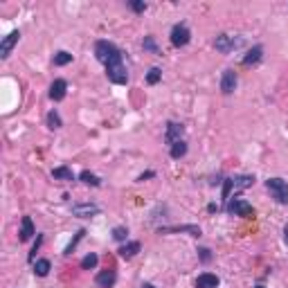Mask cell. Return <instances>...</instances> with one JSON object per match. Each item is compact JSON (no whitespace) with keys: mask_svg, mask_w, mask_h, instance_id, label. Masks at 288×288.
I'll return each mask as SVG.
<instances>
[{"mask_svg":"<svg viewBox=\"0 0 288 288\" xmlns=\"http://www.w3.org/2000/svg\"><path fill=\"white\" fill-rule=\"evenodd\" d=\"M104 65H106V77L111 79L113 83L124 86V83L128 81V70H126V63H124V57H122V52H119V50L113 54V57Z\"/></svg>","mask_w":288,"mask_h":288,"instance_id":"6da1fadb","label":"cell"},{"mask_svg":"<svg viewBox=\"0 0 288 288\" xmlns=\"http://www.w3.org/2000/svg\"><path fill=\"white\" fill-rule=\"evenodd\" d=\"M254 185V176H232L228 180H223V203L230 200V194L234 189H248Z\"/></svg>","mask_w":288,"mask_h":288,"instance_id":"7a4b0ae2","label":"cell"},{"mask_svg":"<svg viewBox=\"0 0 288 288\" xmlns=\"http://www.w3.org/2000/svg\"><path fill=\"white\" fill-rule=\"evenodd\" d=\"M266 189L270 191L279 205H288V182L284 178H268L266 180Z\"/></svg>","mask_w":288,"mask_h":288,"instance_id":"3957f363","label":"cell"},{"mask_svg":"<svg viewBox=\"0 0 288 288\" xmlns=\"http://www.w3.org/2000/svg\"><path fill=\"white\" fill-rule=\"evenodd\" d=\"M243 45V36H230V34H219L214 39V48L219 50L221 54H230L239 50Z\"/></svg>","mask_w":288,"mask_h":288,"instance_id":"277c9868","label":"cell"},{"mask_svg":"<svg viewBox=\"0 0 288 288\" xmlns=\"http://www.w3.org/2000/svg\"><path fill=\"white\" fill-rule=\"evenodd\" d=\"M225 210H228V214H232V216H243V219L254 216V207L243 198H230L228 203H225Z\"/></svg>","mask_w":288,"mask_h":288,"instance_id":"5b68a950","label":"cell"},{"mask_svg":"<svg viewBox=\"0 0 288 288\" xmlns=\"http://www.w3.org/2000/svg\"><path fill=\"white\" fill-rule=\"evenodd\" d=\"M189 41H191V32L185 23H178L171 27V43L176 45V48H185Z\"/></svg>","mask_w":288,"mask_h":288,"instance_id":"8992f818","label":"cell"},{"mask_svg":"<svg viewBox=\"0 0 288 288\" xmlns=\"http://www.w3.org/2000/svg\"><path fill=\"white\" fill-rule=\"evenodd\" d=\"M102 212V207L97 203H77L72 205V216H79V219H90V216H97Z\"/></svg>","mask_w":288,"mask_h":288,"instance_id":"52a82bcc","label":"cell"},{"mask_svg":"<svg viewBox=\"0 0 288 288\" xmlns=\"http://www.w3.org/2000/svg\"><path fill=\"white\" fill-rule=\"evenodd\" d=\"M20 41V32L18 30H14V32H9V34L2 39V43H0V59L5 61V59H9V54H11V50H14V45Z\"/></svg>","mask_w":288,"mask_h":288,"instance_id":"ba28073f","label":"cell"},{"mask_svg":"<svg viewBox=\"0 0 288 288\" xmlns=\"http://www.w3.org/2000/svg\"><path fill=\"white\" fill-rule=\"evenodd\" d=\"M115 52H117V48H115L111 41H97V43H95V57H97V61H102V63H106Z\"/></svg>","mask_w":288,"mask_h":288,"instance_id":"9c48e42d","label":"cell"},{"mask_svg":"<svg viewBox=\"0 0 288 288\" xmlns=\"http://www.w3.org/2000/svg\"><path fill=\"white\" fill-rule=\"evenodd\" d=\"M236 90V72L232 68H228L221 77V93L223 95H232Z\"/></svg>","mask_w":288,"mask_h":288,"instance_id":"30bf717a","label":"cell"},{"mask_svg":"<svg viewBox=\"0 0 288 288\" xmlns=\"http://www.w3.org/2000/svg\"><path fill=\"white\" fill-rule=\"evenodd\" d=\"M182 133H185V126H182V124H178V122H169V124H167L165 142L171 147V144H176V142H180V140H182Z\"/></svg>","mask_w":288,"mask_h":288,"instance_id":"8fae6325","label":"cell"},{"mask_svg":"<svg viewBox=\"0 0 288 288\" xmlns=\"http://www.w3.org/2000/svg\"><path fill=\"white\" fill-rule=\"evenodd\" d=\"M65 93H68V81L65 79H54V83L50 86V99L61 102V99H65Z\"/></svg>","mask_w":288,"mask_h":288,"instance_id":"7c38bea8","label":"cell"},{"mask_svg":"<svg viewBox=\"0 0 288 288\" xmlns=\"http://www.w3.org/2000/svg\"><path fill=\"white\" fill-rule=\"evenodd\" d=\"M115 282H117L115 270H102V273L95 277V286H97V288H113V286H115Z\"/></svg>","mask_w":288,"mask_h":288,"instance_id":"4fadbf2b","label":"cell"},{"mask_svg":"<svg viewBox=\"0 0 288 288\" xmlns=\"http://www.w3.org/2000/svg\"><path fill=\"white\" fill-rule=\"evenodd\" d=\"M219 284H221V279L216 277V275H212V273H203V275H198V277H196L194 286H196V288H216Z\"/></svg>","mask_w":288,"mask_h":288,"instance_id":"5bb4252c","label":"cell"},{"mask_svg":"<svg viewBox=\"0 0 288 288\" xmlns=\"http://www.w3.org/2000/svg\"><path fill=\"white\" fill-rule=\"evenodd\" d=\"M18 234H20V241H23V243H25V241H30L32 236L36 234L34 223H32L30 216H23V221H20V232H18Z\"/></svg>","mask_w":288,"mask_h":288,"instance_id":"9a60e30c","label":"cell"},{"mask_svg":"<svg viewBox=\"0 0 288 288\" xmlns=\"http://www.w3.org/2000/svg\"><path fill=\"white\" fill-rule=\"evenodd\" d=\"M261 57H264V48H261V45H254V48L243 57V61H241V63H243L245 68H248V65L259 63V61H261Z\"/></svg>","mask_w":288,"mask_h":288,"instance_id":"2e32d148","label":"cell"},{"mask_svg":"<svg viewBox=\"0 0 288 288\" xmlns=\"http://www.w3.org/2000/svg\"><path fill=\"white\" fill-rule=\"evenodd\" d=\"M140 250H142L140 241H131V243L122 245V248H119L117 252H119V257H122V259H133L137 252H140Z\"/></svg>","mask_w":288,"mask_h":288,"instance_id":"e0dca14e","label":"cell"},{"mask_svg":"<svg viewBox=\"0 0 288 288\" xmlns=\"http://www.w3.org/2000/svg\"><path fill=\"white\" fill-rule=\"evenodd\" d=\"M52 178L54 180H74V173H72V169L70 167H57V169L52 171Z\"/></svg>","mask_w":288,"mask_h":288,"instance_id":"ac0fdd59","label":"cell"},{"mask_svg":"<svg viewBox=\"0 0 288 288\" xmlns=\"http://www.w3.org/2000/svg\"><path fill=\"white\" fill-rule=\"evenodd\" d=\"M50 270H52L50 259H39V261L34 264V275H36V277H48Z\"/></svg>","mask_w":288,"mask_h":288,"instance_id":"d6986e66","label":"cell"},{"mask_svg":"<svg viewBox=\"0 0 288 288\" xmlns=\"http://www.w3.org/2000/svg\"><path fill=\"white\" fill-rule=\"evenodd\" d=\"M169 153H171V158H173V160H180V158L187 153V142L180 140V142H176V144H171V151Z\"/></svg>","mask_w":288,"mask_h":288,"instance_id":"ffe728a7","label":"cell"},{"mask_svg":"<svg viewBox=\"0 0 288 288\" xmlns=\"http://www.w3.org/2000/svg\"><path fill=\"white\" fill-rule=\"evenodd\" d=\"M160 232H191V236H200V228H196V225H180V228H162Z\"/></svg>","mask_w":288,"mask_h":288,"instance_id":"44dd1931","label":"cell"},{"mask_svg":"<svg viewBox=\"0 0 288 288\" xmlns=\"http://www.w3.org/2000/svg\"><path fill=\"white\" fill-rule=\"evenodd\" d=\"M52 63H54V65H68V63H72V54L65 52V50H61V52L54 54Z\"/></svg>","mask_w":288,"mask_h":288,"instance_id":"7402d4cb","label":"cell"},{"mask_svg":"<svg viewBox=\"0 0 288 288\" xmlns=\"http://www.w3.org/2000/svg\"><path fill=\"white\" fill-rule=\"evenodd\" d=\"M45 122H48V126L52 128V131H54V128H61V126H63V122H61V115L57 111H50L48 117H45Z\"/></svg>","mask_w":288,"mask_h":288,"instance_id":"603a6c76","label":"cell"},{"mask_svg":"<svg viewBox=\"0 0 288 288\" xmlns=\"http://www.w3.org/2000/svg\"><path fill=\"white\" fill-rule=\"evenodd\" d=\"M97 261H99V257H97V254H95V252H88V254H86V257L81 259V264H79V266H81L83 270H93L95 266H97Z\"/></svg>","mask_w":288,"mask_h":288,"instance_id":"cb8c5ba5","label":"cell"},{"mask_svg":"<svg viewBox=\"0 0 288 288\" xmlns=\"http://www.w3.org/2000/svg\"><path fill=\"white\" fill-rule=\"evenodd\" d=\"M79 178H81L86 185H90V187H99V185H102V180H99L95 173H90V171H81V173H79Z\"/></svg>","mask_w":288,"mask_h":288,"instance_id":"d4e9b609","label":"cell"},{"mask_svg":"<svg viewBox=\"0 0 288 288\" xmlns=\"http://www.w3.org/2000/svg\"><path fill=\"white\" fill-rule=\"evenodd\" d=\"M142 45H144V50H149L151 54H160V48H158V43H156V39H153V36H144Z\"/></svg>","mask_w":288,"mask_h":288,"instance_id":"484cf974","label":"cell"},{"mask_svg":"<svg viewBox=\"0 0 288 288\" xmlns=\"http://www.w3.org/2000/svg\"><path fill=\"white\" fill-rule=\"evenodd\" d=\"M160 79H162V70L160 68H151V70H149V74H147V83H149V86H156Z\"/></svg>","mask_w":288,"mask_h":288,"instance_id":"4316f807","label":"cell"},{"mask_svg":"<svg viewBox=\"0 0 288 288\" xmlns=\"http://www.w3.org/2000/svg\"><path fill=\"white\" fill-rule=\"evenodd\" d=\"M83 234H86V230H79V232H77V236H74V239L70 241V245H68V248H65V252H63V254H72V250L77 248V243L83 239Z\"/></svg>","mask_w":288,"mask_h":288,"instance_id":"83f0119b","label":"cell"},{"mask_svg":"<svg viewBox=\"0 0 288 288\" xmlns=\"http://www.w3.org/2000/svg\"><path fill=\"white\" fill-rule=\"evenodd\" d=\"M126 236H128V230H126V228H122V225L113 230V239H115V241H124Z\"/></svg>","mask_w":288,"mask_h":288,"instance_id":"f1b7e54d","label":"cell"},{"mask_svg":"<svg viewBox=\"0 0 288 288\" xmlns=\"http://www.w3.org/2000/svg\"><path fill=\"white\" fill-rule=\"evenodd\" d=\"M131 5L133 11H137V14H142V11L147 9V2H142V0H133V2H128Z\"/></svg>","mask_w":288,"mask_h":288,"instance_id":"f546056e","label":"cell"},{"mask_svg":"<svg viewBox=\"0 0 288 288\" xmlns=\"http://www.w3.org/2000/svg\"><path fill=\"white\" fill-rule=\"evenodd\" d=\"M198 254H200V259H203L205 264H207V261H210V259H212V254H210V248H200V250H198Z\"/></svg>","mask_w":288,"mask_h":288,"instance_id":"4dcf8cb0","label":"cell"},{"mask_svg":"<svg viewBox=\"0 0 288 288\" xmlns=\"http://www.w3.org/2000/svg\"><path fill=\"white\" fill-rule=\"evenodd\" d=\"M41 241H43V236H36V243H34V248H32V252H30V261H34V254H36V250H39V245H41Z\"/></svg>","mask_w":288,"mask_h":288,"instance_id":"1f68e13d","label":"cell"},{"mask_svg":"<svg viewBox=\"0 0 288 288\" xmlns=\"http://www.w3.org/2000/svg\"><path fill=\"white\" fill-rule=\"evenodd\" d=\"M153 176H156L153 171H147V173H142V176L137 178V180H140V182H144V180H147V178H153Z\"/></svg>","mask_w":288,"mask_h":288,"instance_id":"d6a6232c","label":"cell"},{"mask_svg":"<svg viewBox=\"0 0 288 288\" xmlns=\"http://www.w3.org/2000/svg\"><path fill=\"white\" fill-rule=\"evenodd\" d=\"M284 239H286V243H288V225L284 228Z\"/></svg>","mask_w":288,"mask_h":288,"instance_id":"836d02e7","label":"cell"},{"mask_svg":"<svg viewBox=\"0 0 288 288\" xmlns=\"http://www.w3.org/2000/svg\"><path fill=\"white\" fill-rule=\"evenodd\" d=\"M140 288H156V286H153V284H142Z\"/></svg>","mask_w":288,"mask_h":288,"instance_id":"e575fe53","label":"cell"},{"mask_svg":"<svg viewBox=\"0 0 288 288\" xmlns=\"http://www.w3.org/2000/svg\"><path fill=\"white\" fill-rule=\"evenodd\" d=\"M254 288H266V286H254Z\"/></svg>","mask_w":288,"mask_h":288,"instance_id":"d590c367","label":"cell"}]
</instances>
